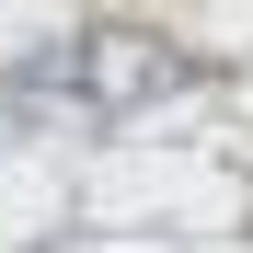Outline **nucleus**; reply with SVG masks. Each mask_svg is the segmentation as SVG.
I'll list each match as a JSON object with an SVG mask.
<instances>
[{"label":"nucleus","mask_w":253,"mask_h":253,"mask_svg":"<svg viewBox=\"0 0 253 253\" xmlns=\"http://www.w3.org/2000/svg\"><path fill=\"white\" fill-rule=\"evenodd\" d=\"M46 69H58V92H69L81 115H104V126L150 115V104H173L184 81H196L184 46H161V35H138V23H92V35H69Z\"/></svg>","instance_id":"f257e3e1"}]
</instances>
